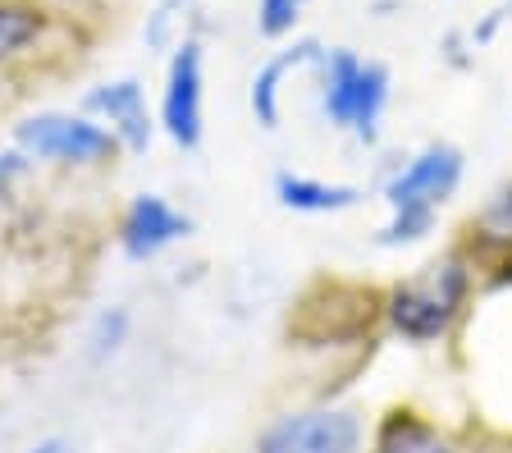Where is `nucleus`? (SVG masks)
Returning a JSON list of instances; mask_svg holds the SVG:
<instances>
[{"label": "nucleus", "instance_id": "1", "mask_svg": "<svg viewBox=\"0 0 512 453\" xmlns=\"http://www.w3.org/2000/svg\"><path fill=\"white\" fill-rule=\"evenodd\" d=\"M462 184V151L435 142V147L416 151L412 161L389 179L384 202H389V225H384V243H416L435 225V211L458 193Z\"/></svg>", "mask_w": 512, "mask_h": 453}, {"label": "nucleus", "instance_id": "2", "mask_svg": "<svg viewBox=\"0 0 512 453\" xmlns=\"http://www.w3.org/2000/svg\"><path fill=\"white\" fill-rule=\"evenodd\" d=\"M320 69V110L334 129L357 133L362 142L380 138V119L389 106V69L357 60L352 51L334 46L316 60Z\"/></svg>", "mask_w": 512, "mask_h": 453}, {"label": "nucleus", "instance_id": "3", "mask_svg": "<svg viewBox=\"0 0 512 453\" xmlns=\"http://www.w3.org/2000/svg\"><path fill=\"white\" fill-rule=\"evenodd\" d=\"M467 266L458 257L439 261V266L421 270L412 280H403L394 293H389V321L403 339L412 344H430L458 321L462 302H467Z\"/></svg>", "mask_w": 512, "mask_h": 453}, {"label": "nucleus", "instance_id": "4", "mask_svg": "<svg viewBox=\"0 0 512 453\" xmlns=\"http://www.w3.org/2000/svg\"><path fill=\"white\" fill-rule=\"evenodd\" d=\"M14 147L28 161H46V165H106L119 151V142L92 115L42 110V115H28L23 124H14Z\"/></svg>", "mask_w": 512, "mask_h": 453}, {"label": "nucleus", "instance_id": "5", "mask_svg": "<svg viewBox=\"0 0 512 453\" xmlns=\"http://www.w3.org/2000/svg\"><path fill=\"white\" fill-rule=\"evenodd\" d=\"M256 453H362V417L348 408L284 412L256 435Z\"/></svg>", "mask_w": 512, "mask_h": 453}, {"label": "nucleus", "instance_id": "6", "mask_svg": "<svg viewBox=\"0 0 512 453\" xmlns=\"http://www.w3.org/2000/svg\"><path fill=\"white\" fill-rule=\"evenodd\" d=\"M160 129L183 151L202 142V42L183 37L165 69V97H160Z\"/></svg>", "mask_w": 512, "mask_h": 453}, {"label": "nucleus", "instance_id": "7", "mask_svg": "<svg viewBox=\"0 0 512 453\" xmlns=\"http://www.w3.org/2000/svg\"><path fill=\"white\" fill-rule=\"evenodd\" d=\"M192 234V220L179 206H170L160 193H138L128 202L124 220H119V248L133 261H151L160 252Z\"/></svg>", "mask_w": 512, "mask_h": 453}, {"label": "nucleus", "instance_id": "8", "mask_svg": "<svg viewBox=\"0 0 512 453\" xmlns=\"http://www.w3.org/2000/svg\"><path fill=\"white\" fill-rule=\"evenodd\" d=\"M83 110L115 133L124 151H147L151 147V110L147 92L138 78H115V83H96L83 97Z\"/></svg>", "mask_w": 512, "mask_h": 453}, {"label": "nucleus", "instance_id": "9", "mask_svg": "<svg viewBox=\"0 0 512 453\" xmlns=\"http://www.w3.org/2000/svg\"><path fill=\"white\" fill-rule=\"evenodd\" d=\"M320 55H325V46L320 42H293L288 51L270 55L266 65L256 69L247 101H252V115H256L261 129H275L279 124V92H284V78L293 74V69H302V65H316Z\"/></svg>", "mask_w": 512, "mask_h": 453}, {"label": "nucleus", "instance_id": "10", "mask_svg": "<svg viewBox=\"0 0 512 453\" xmlns=\"http://www.w3.org/2000/svg\"><path fill=\"white\" fill-rule=\"evenodd\" d=\"M275 197L288 206V211H302V216H330V211H348V206L362 202L357 188L320 184V179H307V174H279Z\"/></svg>", "mask_w": 512, "mask_h": 453}, {"label": "nucleus", "instance_id": "11", "mask_svg": "<svg viewBox=\"0 0 512 453\" xmlns=\"http://www.w3.org/2000/svg\"><path fill=\"white\" fill-rule=\"evenodd\" d=\"M375 453H458L439 426H430L416 412H389L375 431Z\"/></svg>", "mask_w": 512, "mask_h": 453}, {"label": "nucleus", "instance_id": "12", "mask_svg": "<svg viewBox=\"0 0 512 453\" xmlns=\"http://www.w3.org/2000/svg\"><path fill=\"white\" fill-rule=\"evenodd\" d=\"M42 28V10H32L23 0H0V69L14 65L19 55H28L42 37Z\"/></svg>", "mask_w": 512, "mask_h": 453}, {"label": "nucleus", "instance_id": "13", "mask_svg": "<svg viewBox=\"0 0 512 453\" xmlns=\"http://www.w3.org/2000/svg\"><path fill=\"white\" fill-rule=\"evenodd\" d=\"M128 325H133L128 307H106V312L92 316V325H87V353H92V362H106V357H115L128 344Z\"/></svg>", "mask_w": 512, "mask_h": 453}, {"label": "nucleus", "instance_id": "14", "mask_svg": "<svg viewBox=\"0 0 512 453\" xmlns=\"http://www.w3.org/2000/svg\"><path fill=\"white\" fill-rule=\"evenodd\" d=\"M302 10H307V0H256V28L266 37H284L293 33Z\"/></svg>", "mask_w": 512, "mask_h": 453}, {"label": "nucleus", "instance_id": "15", "mask_svg": "<svg viewBox=\"0 0 512 453\" xmlns=\"http://www.w3.org/2000/svg\"><path fill=\"white\" fill-rule=\"evenodd\" d=\"M188 10V0H160L156 10L147 14V28H142V42L151 46V51H160V46L174 42V28H179V14Z\"/></svg>", "mask_w": 512, "mask_h": 453}, {"label": "nucleus", "instance_id": "16", "mask_svg": "<svg viewBox=\"0 0 512 453\" xmlns=\"http://www.w3.org/2000/svg\"><path fill=\"white\" fill-rule=\"evenodd\" d=\"M480 229L490 238H499V243H512V184L503 188L499 197H494L490 206H485V216H480Z\"/></svg>", "mask_w": 512, "mask_h": 453}, {"label": "nucleus", "instance_id": "17", "mask_svg": "<svg viewBox=\"0 0 512 453\" xmlns=\"http://www.w3.org/2000/svg\"><path fill=\"white\" fill-rule=\"evenodd\" d=\"M28 170H32V161L23 156L19 147H14V151H0V206L10 202V193L23 184V179H28Z\"/></svg>", "mask_w": 512, "mask_h": 453}, {"label": "nucleus", "instance_id": "18", "mask_svg": "<svg viewBox=\"0 0 512 453\" xmlns=\"http://www.w3.org/2000/svg\"><path fill=\"white\" fill-rule=\"evenodd\" d=\"M28 453H74V444L60 440V435H51V440H37Z\"/></svg>", "mask_w": 512, "mask_h": 453}]
</instances>
